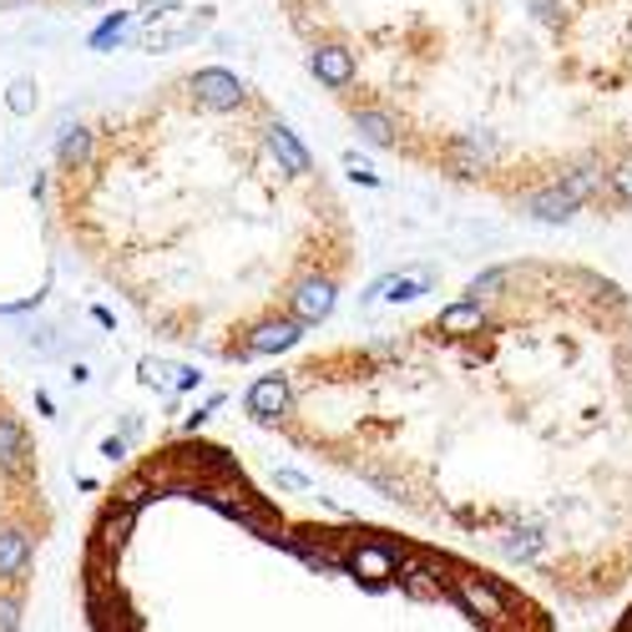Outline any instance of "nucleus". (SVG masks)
<instances>
[{
  "instance_id": "nucleus-18",
  "label": "nucleus",
  "mask_w": 632,
  "mask_h": 632,
  "mask_svg": "<svg viewBox=\"0 0 632 632\" xmlns=\"http://www.w3.org/2000/svg\"><path fill=\"white\" fill-rule=\"evenodd\" d=\"M491 158H496V142H491V137H481V133L466 137V142L456 147V168H466V172H471V168H486Z\"/></svg>"
},
{
  "instance_id": "nucleus-13",
  "label": "nucleus",
  "mask_w": 632,
  "mask_h": 632,
  "mask_svg": "<svg viewBox=\"0 0 632 632\" xmlns=\"http://www.w3.org/2000/svg\"><path fill=\"white\" fill-rule=\"evenodd\" d=\"M355 127L365 133V142H375V147L395 142V122H390V112H380V106H355Z\"/></svg>"
},
{
  "instance_id": "nucleus-19",
  "label": "nucleus",
  "mask_w": 632,
  "mask_h": 632,
  "mask_svg": "<svg viewBox=\"0 0 632 632\" xmlns=\"http://www.w3.org/2000/svg\"><path fill=\"white\" fill-rule=\"evenodd\" d=\"M127 26H133V15H127V11L106 15V21H102V31H96V36H92V51H106L112 41H122V36H127Z\"/></svg>"
},
{
  "instance_id": "nucleus-16",
  "label": "nucleus",
  "mask_w": 632,
  "mask_h": 632,
  "mask_svg": "<svg viewBox=\"0 0 632 632\" xmlns=\"http://www.w3.org/2000/svg\"><path fill=\"white\" fill-rule=\"evenodd\" d=\"M268 142H274V152L284 158V168H289V172H309V152L294 142L289 127H268Z\"/></svg>"
},
{
  "instance_id": "nucleus-22",
  "label": "nucleus",
  "mask_w": 632,
  "mask_h": 632,
  "mask_svg": "<svg viewBox=\"0 0 632 632\" xmlns=\"http://www.w3.org/2000/svg\"><path fill=\"white\" fill-rule=\"evenodd\" d=\"M15 622H21V602H15V597H0V632H15Z\"/></svg>"
},
{
  "instance_id": "nucleus-23",
  "label": "nucleus",
  "mask_w": 632,
  "mask_h": 632,
  "mask_svg": "<svg viewBox=\"0 0 632 632\" xmlns=\"http://www.w3.org/2000/svg\"><path fill=\"white\" fill-rule=\"evenodd\" d=\"M142 384H158L162 390V384H168V369H162L158 359H142Z\"/></svg>"
},
{
  "instance_id": "nucleus-24",
  "label": "nucleus",
  "mask_w": 632,
  "mask_h": 632,
  "mask_svg": "<svg viewBox=\"0 0 632 632\" xmlns=\"http://www.w3.org/2000/svg\"><path fill=\"white\" fill-rule=\"evenodd\" d=\"M172 375H177V380H172V384H177V390H193V384H203V375H198V369H172Z\"/></svg>"
},
{
  "instance_id": "nucleus-3",
  "label": "nucleus",
  "mask_w": 632,
  "mask_h": 632,
  "mask_svg": "<svg viewBox=\"0 0 632 632\" xmlns=\"http://www.w3.org/2000/svg\"><path fill=\"white\" fill-rule=\"evenodd\" d=\"M208 26H212V11L203 5V11H187L183 21H172V26H162V31L147 26L142 36H137V51H152V56H158V51H172V46H187V41H198Z\"/></svg>"
},
{
  "instance_id": "nucleus-4",
  "label": "nucleus",
  "mask_w": 632,
  "mask_h": 632,
  "mask_svg": "<svg viewBox=\"0 0 632 632\" xmlns=\"http://www.w3.org/2000/svg\"><path fill=\"white\" fill-rule=\"evenodd\" d=\"M299 319H268V324H258V330L249 334V340L238 344L233 355L238 359H253V355H278V349H289V344H299Z\"/></svg>"
},
{
  "instance_id": "nucleus-8",
  "label": "nucleus",
  "mask_w": 632,
  "mask_h": 632,
  "mask_svg": "<svg viewBox=\"0 0 632 632\" xmlns=\"http://www.w3.org/2000/svg\"><path fill=\"white\" fill-rule=\"evenodd\" d=\"M31 537L26 531H0V582H26L31 566Z\"/></svg>"
},
{
  "instance_id": "nucleus-17",
  "label": "nucleus",
  "mask_w": 632,
  "mask_h": 632,
  "mask_svg": "<svg viewBox=\"0 0 632 632\" xmlns=\"http://www.w3.org/2000/svg\"><path fill=\"white\" fill-rule=\"evenodd\" d=\"M26 344H31V349H36L41 359L67 355V334L56 330V324H31V330H26Z\"/></svg>"
},
{
  "instance_id": "nucleus-12",
  "label": "nucleus",
  "mask_w": 632,
  "mask_h": 632,
  "mask_svg": "<svg viewBox=\"0 0 632 632\" xmlns=\"http://www.w3.org/2000/svg\"><path fill=\"white\" fill-rule=\"evenodd\" d=\"M496 547H501V556H512V562H531V556L547 552V537H541L537 527H516V531H506Z\"/></svg>"
},
{
  "instance_id": "nucleus-14",
  "label": "nucleus",
  "mask_w": 632,
  "mask_h": 632,
  "mask_svg": "<svg viewBox=\"0 0 632 632\" xmlns=\"http://www.w3.org/2000/svg\"><path fill=\"white\" fill-rule=\"evenodd\" d=\"M92 158V133L87 127H61V168H81V162Z\"/></svg>"
},
{
  "instance_id": "nucleus-21",
  "label": "nucleus",
  "mask_w": 632,
  "mask_h": 632,
  "mask_svg": "<svg viewBox=\"0 0 632 632\" xmlns=\"http://www.w3.org/2000/svg\"><path fill=\"white\" fill-rule=\"evenodd\" d=\"M612 193H618L622 203H632V162H622V168L612 172Z\"/></svg>"
},
{
  "instance_id": "nucleus-11",
  "label": "nucleus",
  "mask_w": 632,
  "mask_h": 632,
  "mask_svg": "<svg viewBox=\"0 0 632 632\" xmlns=\"http://www.w3.org/2000/svg\"><path fill=\"white\" fill-rule=\"evenodd\" d=\"M582 208V198H572L566 187H552V193H537V198L527 203L531 218H541V223H566L572 212Z\"/></svg>"
},
{
  "instance_id": "nucleus-1",
  "label": "nucleus",
  "mask_w": 632,
  "mask_h": 632,
  "mask_svg": "<svg viewBox=\"0 0 632 632\" xmlns=\"http://www.w3.org/2000/svg\"><path fill=\"white\" fill-rule=\"evenodd\" d=\"M450 597L481 622H496V628L501 622H512V593L496 587L491 577H471V572H461V577H450Z\"/></svg>"
},
{
  "instance_id": "nucleus-26",
  "label": "nucleus",
  "mask_w": 632,
  "mask_h": 632,
  "mask_svg": "<svg viewBox=\"0 0 632 632\" xmlns=\"http://www.w3.org/2000/svg\"><path fill=\"white\" fill-rule=\"evenodd\" d=\"M67 380H71V384H87V380H92V369H87V365H81V359H77V365L67 369Z\"/></svg>"
},
{
  "instance_id": "nucleus-7",
  "label": "nucleus",
  "mask_w": 632,
  "mask_h": 632,
  "mask_svg": "<svg viewBox=\"0 0 632 632\" xmlns=\"http://www.w3.org/2000/svg\"><path fill=\"white\" fill-rule=\"evenodd\" d=\"M193 96H198L203 106L228 112V106L243 102V87H238V77H228V71H198V77H193Z\"/></svg>"
},
{
  "instance_id": "nucleus-2",
  "label": "nucleus",
  "mask_w": 632,
  "mask_h": 632,
  "mask_svg": "<svg viewBox=\"0 0 632 632\" xmlns=\"http://www.w3.org/2000/svg\"><path fill=\"white\" fill-rule=\"evenodd\" d=\"M435 278H440V268L435 264H421V268H405V274H384L375 289L365 294V309L369 303H380V299H390V303H405V299H421V294H430L435 289Z\"/></svg>"
},
{
  "instance_id": "nucleus-10",
  "label": "nucleus",
  "mask_w": 632,
  "mask_h": 632,
  "mask_svg": "<svg viewBox=\"0 0 632 632\" xmlns=\"http://www.w3.org/2000/svg\"><path fill=\"white\" fill-rule=\"evenodd\" d=\"M309 67H314V77L324 81V87H349V77H355V56L340 51V46H324V51L309 56Z\"/></svg>"
},
{
  "instance_id": "nucleus-9",
  "label": "nucleus",
  "mask_w": 632,
  "mask_h": 632,
  "mask_svg": "<svg viewBox=\"0 0 632 632\" xmlns=\"http://www.w3.org/2000/svg\"><path fill=\"white\" fill-rule=\"evenodd\" d=\"M440 334H481L486 330V303L481 299H461L450 303V309H440V324H435Z\"/></svg>"
},
{
  "instance_id": "nucleus-5",
  "label": "nucleus",
  "mask_w": 632,
  "mask_h": 632,
  "mask_svg": "<svg viewBox=\"0 0 632 632\" xmlns=\"http://www.w3.org/2000/svg\"><path fill=\"white\" fill-rule=\"evenodd\" d=\"M334 314V284L330 278H303L294 289V319L299 324H319V319Z\"/></svg>"
},
{
  "instance_id": "nucleus-15",
  "label": "nucleus",
  "mask_w": 632,
  "mask_h": 632,
  "mask_svg": "<svg viewBox=\"0 0 632 632\" xmlns=\"http://www.w3.org/2000/svg\"><path fill=\"white\" fill-rule=\"evenodd\" d=\"M21 461H26V430L11 415H0V466H21Z\"/></svg>"
},
{
  "instance_id": "nucleus-20",
  "label": "nucleus",
  "mask_w": 632,
  "mask_h": 632,
  "mask_svg": "<svg viewBox=\"0 0 632 632\" xmlns=\"http://www.w3.org/2000/svg\"><path fill=\"white\" fill-rule=\"evenodd\" d=\"M5 106H11L15 117H31V112H36V81H15L11 96H5Z\"/></svg>"
},
{
  "instance_id": "nucleus-6",
  "label": "nucleus",
  "mask_w": 632,
  "mask_h": 632,
  "mask_svg": "<svg viewBox=\"0 0 632 632\" xmlns=\"http://www.w3.org/2000/svg\"><path fill=\"white\" fill-rule=\"evenodd\" d=\"M284 410H289V380H284V375L253 380V390H249V415L253 421H278Z\"/></svg>"
},
{
  "instance_id": "nucleus-25",
  "label": "nucleus",
  "mask_w": 632,
  "mask_h": 632,
  "mask_svg": "<svg viewBox=\"0 0 632 632\" xmlns=\"http://www.w3.org/2000/svg\"><path fill=\"white\" fill-rule=\"evenodd\" d=\"M102 456L106 461H122V456H127V440H102Z\"/></svg>"
}]
</instances>
